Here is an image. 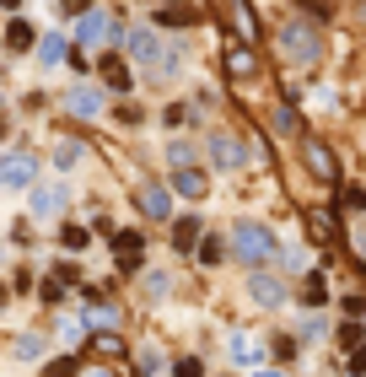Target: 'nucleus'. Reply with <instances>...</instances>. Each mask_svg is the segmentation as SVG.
Returning <instances> with one entry per match:
<instances>
[{
	"label": "nucleus",
	"instance_id": "1",
	"mask_svg": "<svg viewBox=\"0 0 366 377\" xmlns=\"http://www.w3.org/2000/svg\"><path fill=\"white\" fill-rule=\"evenodd\" d=\"M275 38H281V54H286V60H296V65H318V60H323V38H318L307 22H296V16H291V22H281V33H275Z\"/></svg>",
	"mask_w": 366,
	"mask_h": 377
},
{
	"label": "nucleus",
	"instance_id": "2",
	"mask_svg": "<svg viewBox=\"0 0 366 377\" xmlns=\"http://www.w3.org/2000/svg\"><path fill=\"white\" fill-rule=\"evenodd\" d=\"M232 254L248 259V264H258V259L275 254V237H269L258 221H237V227H232Z\"/></svg>",
	"mask_w": 366,
	"mask_h": 377
},
{
	"label": "nucleus",
	"instance_id": "3",
	"mask_svg": "<svg viewBox=\"0 0 366 377\" xmlns=\"http://www.w3.org/2000/svg\"><path fill=\"white\" fill-rule=\"evenodd\" d=\"M33 172H38V162L22 157V151L0 157V183H6V189H27V183H33Z\"/></svg>",
	"mask_w": 366,
	"mask_h": 377
},
{
	"label": "nucleus",
	"instance_id": "4",
	"mask_svg": "<svg viewBox=\"0 0 366 377\" xmlns=\"http://www.w3.org/2000/svg\"><path fill=\"white\" fill-rule=\"evenodd\" d=\"M75 38H81V43H103V38H119V27L108 22V11H86L81 27H75Z\"/></svg>",
	"mask_w": 366,
	"mask_h": 377
},
{
	"label": "nucleus",
	"instance_id": "5",
	"mask_svg": "<svg viewBox=\"0 0 366 377\" xmlns=\"http://www.w3.org/2000/svg\"><path fill=\"white\" fill-rule=\"evenodd\" d=\"M210 157H216L221 162V167H243V162H248V146H243V140H232V135H221V140H210Z\"/></svg>",
	"mask_w": 366,
	"mask_h": 377
},
{
	"label": "nucleus",
	"instance_id": "6",
	"mask_svg": "<svg viewBox=\"0 0 366 377\" xmlns=\"http://www.w3.org/2000/svg\"><path fill=\"white\" fill-rule=\"evenodd\" d=\"M140 210H146V216H157V221H167V216H172V195L162 189V183H146V189H140Z\"/></svg>",
	"mask_w": 366,
	"mask_h": 377
},
{
	"label": "nucleus",
	"instance_id": "7",
	"mask_svg": "<svg viewBox=\"0 0 366 377\" xmlns=\"http://www.w3.org/2000/svg\"><path fill=\"white\" fill-rule=\"evenodd\" d=\"M130 54H135V60H146V65H157V33H151V27H135V33H130Z\"/></svg>",
	"mask_w": 366,
	"mask_h": 377
},
{
	"label": "nucleus",
	"instance_id": "8",
	"mask_svg": "<svg viewBox=\"0 0 366 377\" xmlns=\"http://www.w3.org/2000/svg\"><path fill=\"white\" fill-rule=\"evenodd\" d=\"M248 291H253V302L275 307V302H281V296H286V286H281V280H275V275H253V280H248Z\"/></svg>",
	"mask_w": 366,
	"mask_h": 377
},
{
	"label": "nucleus",
	"instance_id": "9",
	"mask_svg": "<svg viewBox=\"0 0 366 377\" xmlns=\"http://www.w3.org/2000/svg\"><path fill=\"white\" fill-rule=\"evenodd\" d=\"M70 113H81V119H98V113H103V98L92 92V86H75V92H70Z\"/></svg>",
	"mask_w": 366,
	"mask_h": 377
},
{
	"label": "nucleus",
	"instance_id": "10",
	"mask_svg": "<svg viewBox=\"0 0 366 377\" xmlns=\"http://www.w3.org/2000/svg\"><path fill=\"white\" fill-rule=\"evenodd\" d=\"M172 189H178V195H189V200H199V195H205V172H199V167H178Z\"/></svg>",
	"mask_w": 366,
	"mask_h": 377
},
{
	"label": "nucleus",
	"instance_id": "11",
	"mask_svg": "<svg viewBox=\"0 0 366 377\" xmlns=\"http://www.w3.org/2000/svg\"><path fill=\"white\" fill-rule=\"evenodd\" d=\"M307 167H313L318 172V178H334V157H329V151H323V146H318V140H307Z\"/></svg>",
	"mask_w": 366,
	"mask_h": 377
},
{
	"label": "nucleus",
	"instance_id": "12",
	"mask_svg": "<svg viewBox=\"0 0 366 377\" xmlns=\"http://www.w3.org/2000/svg\"><path fill=\"white\" fill-rule=\"evenodd\" d=\"M65 195H70V189H38V195H33V210H38V216H54V210L65 205Z\"/></svg>",
	"mask_w": 366,
	"mask_h": 377
},
{
	"label": "nucleus",
	"instance_id": "13",
	"mask_svg": "<svg viewBox=\"0 0 366 377\" xmlns=\"http://www.w3.org/2000/svg\"><path fill=\"white\" fill-rule=\"evenodd\" d=\"M172 243H178L183 254H189V248L199 243V221H178V227H172Z\"/></svg>",
	"mask_w": 366,
	"mask_h": 377
},
{
	"label": "nucleus",
	"instance_id": "14",
	"mask_svg": "<svg viewBox=\"0 0 366 377\" xmlns=\"http://www.w3.org/2000/svg\"><path fill=\"white\" fill-rule=\"evenodd\" d=\"M38 54H43V65H65V38H60V33L43 38V43H38Z\"/></svg>",
	"mask_w": 366,
	"mask_h": 377
},
{
	"label": "nucleus",
	"instance_id": "15",
	"mask_svg": "<svg viewBox=\"0 0 366 377\" xmlns=\"http://www.w3.org/2000/svg\"><path fill=\"white\" fill-rule=\"evenodd\" d=\"M6 43H11V49H27V43H33V27H27V22H11V27H6Z\"/></svg>",
	"mask_w": 366,
	"mask_h": 377
},
{
	"label": "nucleus",
	"instance_id": "16",
	"mask_svg": "<svg viewBox=\"0 0 366 377\" xmlns=\"http://www.w3.org/2000/svg\"><path fill=\"white\" fill-rule=\"evenodd\" d=\"M323 296H329V286H323V280H318V275H307V286H302V302H323Z\"/></svg>",
	"mask_w": 366,
	"mask_h": 377
},
{
	"label": "nucleus",
	"instance_id": "17",
	"mask_svg": "<svg viewBox=\"0 0 366 377\" xmlns=\"http://www.w3.org/2000/svg\"><path fill=\"white\" fill-rule=\"evenodd\" d=\"M162 22H167V27H189V22H194V11H189V6H167Z\"/></svg>",
	"mask_w": 366,
	"mask_h": 377
},
{
	"label": "nucleus",
	"instance_id": "18",
	"mask_svg": "<svg viewBox=\"0 0 366 377\" xmlns=\"http://www.w3.org/2000/svg\"><path fill=\"white\" fill-rule=\"evenodd\" d=\"M157 372H162V351L146 345V351H140V377H157Z\"/></svg>",
	"mask_w": 366,
	"mask_h": 377
},
{
	"label": "nucleus",
	"instance_id": "19",
	"mask_svg": "<svg viewBox=\"0 0 366 377\" xmlns=\"http://www.w3.org/2000/svg\"><path fill=\"white\" fill-rule=\"evenodd\" d=\"M60 243L75 254V248H86V232H81V227H65V232H60Z\"/></svg>",
	"mask_w": 366,
	"mask_h": 377
},
{
	"label": "nucleus",
	"instance_id": "20",
	"mask_svg": "<svg viewBox=\"0 0 366 377\" xmlns=\"http://www.w3.org/2000/svg\"><path fill=\"white\" fill-rule=\"evenodd\" d=\"M108 86H113V92H124V86H130V71H124V65H113V60H108Z\"/></svg>",
	"mask_w": 366,
	"mask_h": 377
},
{
	"label": "nucleus",
	"instance_id": "21",
	"mask_svg": "<svg viewBox=\"0 0 366 377\" xmlns=\"http://www.w3.org/2000/svg\"><path fill=\"white\" fill-rule=\"evenodd\" d=\"M75 157H81V146H75V140H65V146H60V151H54V162H60V167H70V162H75Z\"/></svg>",
	"mask_w": 366,
	"mask_h": 377
},
{
	"label": "nucleus",
	"instance_id": "22",
	"mask_svg": "<svg viewBox=\"0 0 366 377\" xmlns=\"http://www.w3.org/2000/svg\"><path fill=\"white\" fill-rule=\"evenodd\" d=\"M38 351H43V340H38V334H27V340H16V356H22V361H27V356H38Z\"/></svg>",
	"mask_w": 366,
	"mask_h": 377
},
{
	"label": "nucleus",
	"instance_id": "23",
	"mask_svg": "<svg viewBox=\"0 0 366 377\" xmlns=\"http://www.w3.org/2000/svg\"><path fill=\"white\" fill-rule=\"evenodd\" d=\"M172 162H178V167H194V146H183V140H178V146H172Z\"/></svg>",
	"mask_w": 366,
	"mask_h": 377
},
{
	"label": "nucleus",
	"instance_id": "24",
	"mask_svg": "<svg viewBox=\"0 0 366 377\" xmlns=\"http://www.w3.org/2000/svg\"><path fill=\"white\" fill-rule=\"evenodd\" d=\"M86 324H92V329H108V324H119V313H108V307H98V313L86 318Z\"/></svg>",
	"mask_w": 366,
	"mask_h": 377
},
{
	"label": "nucleus",
	"instance_id": "25",
	"mask_svg": "<svg viewBox=\"0 0 366 377\" xmlns=\"http://www.w3.org/2000/svg\"><path fill=\"white\" fill-rule=\"evenodd\" d=\"M232 11H237V27H243V33H253V11H248V6H243V0H237V6H232Z\"/></svg>",
	"mask_w": 366,
	"mask_h": 377
},
{
	"label": "nucleus",
	"instance_id": "26",
	"mask_svg": "<svg viewBox=\"0 0 366 377\" xmlns=\"http://www.w3.org/2000/svg\"><path fill=\"white\" fill-rule=\"evenodd\" d=\"M146 291H151V296H167V275H162V269L146 280Z\"/></svg>",
	"mask_w": 366,
	"mask_h": 377
},
{
	"label": "nucleus",
	"instance_id": "27",
	"mask_svg": "<svg viewBox=\"0 0 366 377\" xmlns=\"http://www.w3.org/2000/svg\"><path fill=\"white\" fill-rule=\"evenodd\" d=\"M178 377H199V361H178Z\"/></svg>",
	"mask_w": 366,
	"mask_h": 377
},
{
	"label": "nucleus",
	"instance_id": "28",
	"mask_svg": "<svg viewBox=\"0 0 366 377\" xmlns=\"http://www.w3.org/2000/svg\"><path fill=\"white\" fill-rule=\"evenodd\" d=\"M350 372H366V351H355V356H350Z\"/></svg>",
	"mask_w": 366,
	"mask_h": 377
},
{
	"label": "nucleus",
	"instance_id": "29",
	"mask_svg": "<svg viewBox=\"0 0 366 377\" xmlns=\"http://www.w3.org/2000/svg\"><path fill=\"white\" fill-rule=\"evenodd\" d=\"M355 254H361V259H366V232H355Z\"/></svg>",
	"mask_w": 366,
	"mask_h": 377
},
{
	"label": "nucleus",
	"instance_id": "30",
	"mask_svg": "<svg viewBox=\"0 0 366 377\" xmlns=\"http://www.w3.org/2000/svg\"><path fill=\"white\" fill-rule=\"evenodd\" d=\"M258 377H286V372H258Z\"/></svg>",
	"mask_w": 366,
	"mask_h": 377
}]
</instances>
